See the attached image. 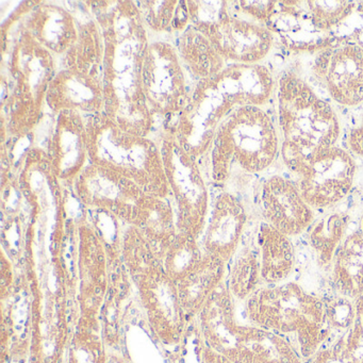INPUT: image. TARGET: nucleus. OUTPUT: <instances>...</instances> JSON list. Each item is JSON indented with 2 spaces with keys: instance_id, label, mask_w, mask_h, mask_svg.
I'll list each match as a JSON object with an SVG mask.
<instances>
[{
  "instance_id": "nucleus-1",
  "label": "nucleus",
  "mask_w": 363,
  "mask_h": 363,
  "mask_svg": "<svg viewBox=\"0 0 363 363\" xmlns=\"http://www.w3.org/2000/svg\"><path fill=\"white\" fill-rule=\"evenodd\" d=\"M104 38V113L123 130L141 137L157 126L142 90L150 33L135 1H88Z\"/></svg>"
},
{
  "instance_id": "nucleus-2",
  "label": "nucleus",
  "mask_w": 363,
  "mask_h": 363,
  "mask_svg": "<svg viewBox=\"0 0 363 363\" xmlns=\"http://www.w3.org/2000/svg\"><path fill=\"white\" fill-rule=\"evenodd\" d=\"M31 7L23 1L1 24V141L25 139L37 130L58 71V59L21 25Z\"/></svg>"
},
{
  "instance_id": "nucleus-3",
  "label": "nucleus",
  "mask_w": 363,
  "mask_h": 363,
  "mask_svg": "<svg viewBox=\"0 0 363 363\" xmlns=\"http://www.w3.org/2000/svg\"><path fill=\"white\" fill-rule=\"evenodd\" d=\"M278 123L282 160L297 176L314 157L335 146L341 131L330 104L293 73L284 74L278 84Z\"/></svg>"
},
{
  "instance_id": "nucleus-4",
  "label": "nucleus",
  "mask_w": 363,
  "mask_h": 363,
  "mask_svg": "<svg viewBox=\"0 0 363 363\" xmlns=\"http://www.w3.org/2000/svg\"><path fill=\"white\" fill-rule=\"evenodd\" d=\"M246 322L288 340L303 360L328 337L325 301L298 282L262 286L244 301Z\"/></svg>"
},
{
  "instance_id": "nucleus-5",
  "label": "nucleus",
  "mask_w": 363,
  "mask_h": 363,
  "mask_svg": "<svg viewBox=\"0 0 363 363\" xmlns=\"http://www.w3.org/2000/svg\"><path fill=\"white\" fill-rule=\"evenodd\" d=\"M120 255L155 337L165 345H177L189 322L180 303L177 284L165 273L160 259L135 227H125Z\"/></svg>"
},
{
  "instance_id": "nucleus-6",
  "label": "nucleus",
  "mask_w": 363,
  "mask_h": 363,
  "mask_svg": "<svg viewBox=\"0 0 363 363\" xmlns=\"http://www.w3.org/2000/svg\"><path fill=\"white\" fill-rule=\"evenodd\" d=\"M90 163L133 180L146 193L171 199L156 139L121 129L105 113L86 116Z\"/></svg>"
},
{
  "instance_id": "nucleus-7",
  "label": "nucleus",
  "mask_w": 363,
  "mask_h": 363,
  "mask_svg": "<svg viewBox=\"0 0 363 363\" xmlns=\"http://www.w3.org/2000/svg\"><path fill=\"white\" fill-rule=\"evenodd\" d=\"M273 121L260 107H239L230 112L216 131L208 155L211 179L228 182L233 167L259 174L273 164L279 152Z\"/></svg>"
},
{
  "instance_id": "nucleus-8",
  "label": "nucleus",
  "mask_w": 363,
  "mask_h": 363,
  "mask_svg": "<svg viewBox=\"0 0 363 363\" xmlns=\"http://www.w3.org/2000/svg\"><path fill=\"white\" fill-rule=\"evenodd\" d=\"M175 208L178 231L199 238L203 235L211 207L209 189L201 163L191 157L167 129L157 133Z\"/></svg>"
},
{
  "instance_id": "nucleus-9",
  "label": "nucleus",
  "mask_w": 363,
  "mask_h": 363,
  "mask_svg": "<svg viewBox=\"0 0 363 363\" xmlns=\"http://www.w3.org/2000/svg\"><path fill=\"white\" fill-rule=\"evenodd\" d=\"M189 82L171 38L150 35L142 69V90L150 112L156 121H162V126L184 109L192 90Z\"/></svg>"
},
{
  "instance_id": "nucleus-10",
  "label": "nucleus",
  "mask_w": 363,
  "mask_h": 363,
  "mask_svg": "<svg viewBox=\"0 0 363 363\" xmlns=\"http://www.w3.org/2000/svg\"><path fill=\"white\" fill-rule=\"evenodd\" d=\"M235 109L213 80H201L193 84L184 109L161 128L171 131L178 144L201 163L211 150L218 127Z\"/></svg>"
},
{
  "instance_id": "nucleus-11",
  "label": "nucleus",
  "mask_w": 363,
  "mask_h": 363,
  "mask_svg": "<svg viewBox=\"0 0 363 363\" xmlns=\"http://www.w3.org/2000/svg\"><path fill=\"white\" fill-rule=\"evenodd\" d=\"M199 318L206 346L235 363H250V350L260 327L237 315L235 299L224 284L212 295Z\"/></svg>"
},
{
  "instance_id": "nucleus-12",
  "label": "nucleus",
  "mask_w": 363,
  "mask_h": 363,
  "mask_svg": "<svg viewBox=\"0 0 363 363\" xmlns=\"http://www.w3.org/2000/svg\"><path fill=\"white\" fill-rule=\"evenodd\" d=\"M108 248L91 220L77 224L80 318L78 325L99 328V314L108 288Z\"/></svg>"
},
{
  "instance_id": "nucleus-13",
  "label": "nucleus",
  "mask_w": 363,
  "mask_h": 363,
  "mask_svg": "<svg viewBox=\"0 0 363 363\" xmlns=\"http://www.w3.org/2000/svg\"><path fill=\"white\" fill-rule=\"evenodd\" d=\"M356 169L352 155L333 146L314 157L298 176L297 186L312 209H327L341 203L350 194Z\"/></svg>"
},
{
  "instance_id": "nucleus-14",
  "label": "nucleus",
  "mask_w": 363,
  "mask_h": 363,
  "mask_svg": "<svg viewBox=\"0 0 363 363\" xmlns=\"http://www.w3.org/2000/svg\"><path fill=\"white\" fill-rule=\"evenodd\" d=\"M199 31L229 65H257L269 55L274 44L273 33L267 26L237 13L229 1L220 20Z\"/></svg>"
},
{
  "instance_id": "nucleus-15",
  "label": "nucleus",
  "mask_w": 363,
  "mask_h": 363,
  "mask_svg": "<svg viewBox=\"0 0 363 363\" xmlns=\"http://www.w3.org/2000/svg\"><path fill=\"white\" fill-rule=\"evenodd\" d=\"M72 189L86 210L108 212L126 225L146 193L133 180L92 163L78 176Z\"/></svg>"
},
{
  "instance_id": "nucleus-16",
  "label": "nucleus",
  "mask_w": 363,
  "mask_h": 363,
  "mask_svg": "<svg viewBox=\"0 0 363 363\" xmlns=\"http://www.w3.org/2000/svg\"><path fill=\"white\" fill-rule=\"evenodd\" d=\"M313 73L329 96L342 106L363 103V48L345 41H335L318 52Z\"/></svg>"
},
{
  "instance_id": "nucleus-17",
  "label": "nucleus",
  "mask_w": 363,
  "mask_h": 363,
  "mask_svg": "<svg viewBox=\"0 0 363 363\" xmlns=\"http://www.w3.org/2000/svg\"><path fill=\"white\" fill-rule=\"evenodd\" d=\"M45 150L57 182L73 188L78 176L90 163L86 116L75 111L54 116Z\"/></svg>"
},
{
  "instance_id": "nucleus-18",
  "label": "nucleus",
  "mask_w": 363,
  "mask_h": 363,
  "mask_svg": "<svg viewBox=\"0 0 363 363\" xmlns=\"http://www.w3.org/2000/svg\"><path fill=\"white\" fill-rule=\"evenodd\" d=\"M247 220V211L239 197L226 191L216 195L199 238L203 252L229 264L241 247Z\"/></svg>"
},
{
  "instance_id": "nucleus-19",
  "label": "nucleus",
  "mask_w": 363,
  "mask_h": 363,
  "mask_svg": "<svg viewBox=\"0 0 363 363\" xmlns=\"http://www.w3.org/2000/svg\"><path fill=\"white\" fill-rule=\"evenodd\" d=\"M46 108L52 116L75 111L84 116L105 112L103 77L75 67H58L46 95Z\"/></svg>"
},
{
  "instance_id": "nucleus-20",
  "label": "nucleus",
  "mask_w": 363,
  "mask_h": 363,
  "mask_svg": "<svg viewBox=\"0 0 363 363\" xmlns=\"http://www.w3.org/2000/svg\"><path fill=\"white\" fill-rule=\"evenodd\" d=\"M261 203L265 222L290 238L305 233L315 220L297 184L284 176L274 175L263 182Z\"/></svg>"
},
{
  "instance_id": "nucleus-21",
  "label": "nucleus",
  "mask_w": 363,
  "mask_h": 363,
  "mask_svg": "<svg viewBox=\"0 0 363 363\" xmlns=\"http://www.w3.org/2000/svg\"><path fill=\"white\" fill-rule=\"evenodd\" d=\"M55 1H35L21 25L58 60L75 45L79 35L77 16L69 6Z\"/></svg>"
},
{
  "instance_id": "nucleus-22",
  "label": "nucleus",
  "mask_w": 363,
  "mask_h": 363,
  "mask_svg": "<svg viewBox=\"0 0 363 363\" xmlns=\"http://www.w3.org/2000/svg\"><path fill=\"white\" fill-rule=\"evenodd\" d=\"M267 27L294 52H320L337 41L335 35L323 33L315 26L305 1H278Z\"/></svg>"
},
{
  "instance_id": "nucleus-23",
  "label": "nucleus",
  "mask_w": 363,
  "mask_h": 363,
  "mask_svg": "<svg viewBox=\"0 0 363 363\" xmlns=\"http://www.w3.org/2000/svg\"><path fill=\"white\" fill-rule=\"evenodd\" d=\"M220 94L235 108L267 105L273 94V75L264 65L233 63L213 79Z\"/></svg>"
},
{
  "instance_id": "nucleus-24",
  "label": "nucleus",
  "mask_w": 363,
  "mask_h": 363,
  "mask_svg": "<svg viewBox=\"0 0 363 363\" xmlns=\"http://www.w3.org/2000/svg\"><path fill=\"white\" fill-rule=\"evenodd\" d=\"M128 225L140 231L159 258L178 233L173 201L145 193L133 209Z\"/></svg>"
},
{
  "instance_id": "nucleus-25",
  "label": "nucleus",
  "mask_w": 363,
  "mask_h": 363,
  "mask_svg": "<svg viewBox=\"0 0 363 363\" xmlns=\"http://www.w3.org/2000/svg\"><path fill=\"white\" fill-rule=\"evenodd\" d=\"M228 264L203 252L201 260L177 284L180 303L188 320L196 318L226 280Z\"/></svg>"
},
{
  "instance_id": "nucleus-26",
  "label": "nucleus",
  "mask_w": 363,
  "mask_h": 363,
  "mask_svg": "<svg viewBox=\"0 0 363 363\" xmlns=\"http://www.w3.org/2000/svg\"><path fill=\"white\" fill-rule=\"evenodd\" d=\"M256 247L263 286L288 281L296 267V252L291 238L262 222L257 233Z\"/></svg>"
},
{
  "instance_id": "nucleus-27",
  "label": "nucleus",
  "mask_w": 363,
  "mask_h": 363,
  "mask_svg": "<svg viewBox=\"0 0 363 363\" xmlns=\"http://www.w3.org/2000/svg\"><path fill=\"white\" fill-rule=\"evenodd\" d=\"M182 67L193 84L213 79L226 67L213 44L201 31L190 26L173 40Z\"/></svg>"
},
{
  "instance_id": "nucleus-28",
  "label": "nucleus",
  "mask_w": 363,
  "mask_h": 363,
  "mask_svg": "<svg viewBox=\"0 0 363 363\" xmlns=\"http://www.w3.org/2000/svg\"><path fill=\"white\" fill-rule=\"evenodd\" d=\"M335 294L356 299L363 295V230L350 233L340 246L330 269Z\"/></svg>"
},
{
  "instance_id": "nucleus-29",
  "label": "nucleus",
  "mask_w": 363,
  "mask_h": 363,
  "mask_svg": "<svg viewBox=\"0 0 363 363\" xmlns=\"http://www.w3.org/2000/svg\"><path fill=\"white\" fill-rule=\"evenodd\" d=\"M144 24L152 37L175 38L191 26L186 0L135 1Z\"/></svg>"
},
{
  "instance_id": "nucleus-30",
  "label": "nucleus",
  "mask_w": 363,
  "mask_h": 363,
  "mask_svg": "<svg viewBox=\"0 0 363 363\" xmlns=\"http://www.w3.org/2000/svg\"><path fill=\"white\" fill-rule=\"evenodd\" d=\"M347 226L346 214L331 212L320 218H315L308 229V241L318 265L323 269H330L340 246L347 237Z\"/></svg>"
},
{
  "instance_id": "nucleus-31",
  "label": "nucleus",
  "mask_w": 363,
  "mask_h": 363,
  "mask_svg": "<svg viewBox=\"0 0 363 363\" xmlns=\"http://www.w3.org/2000/svg\"><path fill=\"white\" fill-rule=\"evenodd\" d=\"M226 286L235 301H245L263 286L260 260L255 246H241L230 261Z\"/></svg>"
},
{
  "instance_id": "nucleus-32",
  "label": "nucleus",
  "mask_w": 363,
  "mask_h": 363,
  "mask_svg": "<svg viewBox=\"0 0 363 363\" xmlns=\"http://www.w3.org/2000/svg\"><path fill=\"white\" fill-rule=\"evenodd\" d=\"M203 250L197 238L178 231L175 239L159 256L165 273L175 282L182 280L201 260Z\"/></svg>"
},
{
  "instance_id": "nucleus-33",
  "label": "nucleus",
  "mask_w": 363,
  "mask_h": 363,
  "mask_svg": "<svg viewBox=\"0 0 363 363\" xmlns=\"http://www.w3.org/2000/svg\"><path fill=\"white\" fill-rule=\"evenodd\" d=\"M306 8L315 26L323 33L335 35L354 10L352 1H305Z\"/></svg>"
},
{
  "instance_id": "nucleus-34",
  "label": "nucleus",
  "mask_w": 363,
  "mask_h": 363,
  "mask_svg": "<svg viewBox=\"0 0 363 363\" xmlns=\"http://www.w3.org/2000/svg\"><path fill=\"white\" fill-rule=\"evenodd\" d=\"M103 341L97 329L78 325L69 344L67 363H106Z\"/></svg>"
},
{
  "instance_id": "nucleus-35",
  "label": "nucleus",
  "mask_w": 363,
  "mask_h": 363,
  "mask_svg": "<svg viewBox=\"0 0 363 363\" xmlns=\"http://www.w3.org/2000/svg\"><path fill=\"white\" fill-rule=\"evenodd\" d=\"M340 350L350 363H363V295L354 299V316L352 326L337 337Z\"/></svg>"
},
{
  "instance_id": "nucleus-36",
  "label": "nucleus",
  "mask_w": 363,
  "mask_h": 363,
  "mask_svg": "<svg viewBox=\"0 0 363 363\" xmlns=\"http://www.w3.org/2000/svg\"><path fill=\"white\" fill-rule=\"evenodd\" d=\"M324 301L328 337H337L345 333L354 322V299L335 294V296L324 299Z\"/></svg>"
},
{
  "instance_id": "nucleus-37",
  "label": "nucleus",
  "mask_w": 363,
  "mask_h": 363,
  "mask_svg": "<svg viewBox=\"0 0 363 363\" xmlns=\"http://www.w3.org/2000/svg\"><path fill=\"white\" fill-rule=\"evenodd\" d=\"M237 13L267 26L277 8L278 1H229Z\"/></svg>"
},
{
  "instance_id": "nucleus-38",
  "label": "nucleus",
  "mask_w": 363,
  "mask_h": 363,
  "mask_svg": "<svg viewBox=\"0 0 363 363\" xmlns=\"http://www.w3.org/2000/svg\"><path fill=\"white\" fill-rule=\"evenodd\" d=\"M337 41L350 42L363 48V3H356L350 16L335 30Z\"/></svg>"
},
{
  "instance_id": "nucleus-39",
  "label": "nucleus",
  "mask_w": 363,
  "mask_h": 363,
  "mask_svg": "<svg viewBox=\"0 0 363 363\" xmlns=\"http://www.w3.org/2000/svg\"><path fill=\"white\" fill-rule=\"evenodd\" d=\"M306 363H350L335 340L327 339Z\"/></svg>"
},
{
  "instance_id": "nucleus-40",
  "label": "nucleus",
  "mask_w": 363,
  "mask_h": 363,
  "mask_svg": "<svg viewBox=\"0 0 363 363\" xmlns=\"http://www.w3.org/2000/svg\"><path fill=\"white\" fill-rule=\"evenodd\" d=\"M348 148L352 154L363 157V122L356 128L352 129L348 135Z\"/></svg>"
},
{
  "instance_id": "nucleus-41",
  "label": "nucleus",
  "mask_w": 363,
  "mask_h": 363,
  "mask_svg": "<svg viewBox=\"0 0 363 363\" xmlns=\"http://www.w3.org/2000/svg\"><path fill=\"white\" fill-rule=\"evenodd\" d=\"M203 363H235L228 360L225 357L220 356L211 348L205 346L203 350Z\"/></svg>"
},
{
  "instance_id": "nucleus-42",
  "label": "nucleus",
  "mask_w": 363,
  "mask_h": 363,
  "mask_svg": "<svg viewBox=\"0 0 363 363\" xmlns=\"http://www.w3.org/2000/svg\"><path fill=\"white\" fill-rule=\"evenodd\" d=\"M290 363H306V361L303 360L301 357H297V358H295L294 360L292 361V362Z\"/></svg>"
},
{
  "instance_id": "nucleus-43",
  "label": "nucleus",
  "mask_w": 363,
  "mask_h": 363,
  "mask_svg": "<svg viewBox=\"0 0 363 363\" xmlns=\"http://www.w3.org/2000/svg\"><path fill=\"white\" fill-rule=\"evenodd\" d=\"M360 229H362V230H363V218H362V220H361Z\"/></svg>"
}]
</instances>
